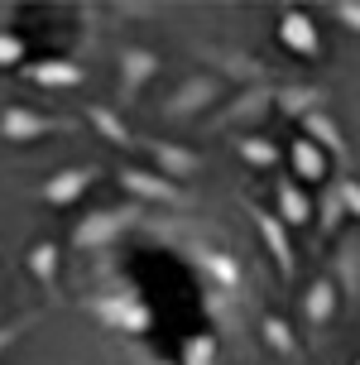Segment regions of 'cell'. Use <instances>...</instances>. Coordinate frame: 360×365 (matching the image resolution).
I'll use <instances>...</instances> for the list:
<instances>
[{"label":"cell","instance_id":"6da1fadb","mask_svg":"<svg viewBox=\"0 0 360 365\" xmlns=\"http://www.w3.org/2000/svg\"><path fill=\"white\" fill-rule=\"evenodd\" d=\"M82 312L96 327L120 331V336H149L154 331V308L140 298L135 284L125 279H101L91 293H82Z\"/></svg>","mask_w":360,"mask_h":365},{"label":"cell","instance_id":"7a4b0ae2","mask_svg":"<svg viewBox=\"0 0 360 365\" xmlns=\"http://www.w3.org/2000/svg\"><path fill=\"white\" fill-rule=\"evenodd\" d=\"M182 236V226H178ZM182 259L207 279V289H226V293H250V269L235 255L231 245H221L212 236H182Z\"/></svg>","mask_w":360,"mask_h":365},{"label":"cell","instance_id":"3957f363","mask_svg":"<svg viewBox=\"0 0 360 365\" xmlns=\"http://www.w3.org/2000/svg\"><path fill=\"white\" fill-rule=\"evenodd\" d=\"M140 226H149V217H144L140 202H110V207H96V212H87V217H77V226H72V250H82V255L106 250V245H115L120 236L140 231Z\"/></svg>","mask_w":360,"mask_h":365},{"label":"cell","instance_id":"277c9868","mask_svg":"<svg viewBox=\"0 0 360 365\" xmlns=\"http://www.w3.org/2000/svg\"><path fill=\"white\" fill-rule=\"evenodd\" d=\"M226 96V77L216 73H187L182 82H173V91L163 96V115L168 120H197V115H212Z\"/></svg>","mask_w":360,"mask_h":365},{"label":"cell","instance_id":"5b68a950","mask_svg":"<svg viewBox=\"0 0 360 365\" xmlns=\"http://www.w3.org/2000/svg\"><path fill=\"white\" fill-rule=\"evenodd\" d=\"M115 182H120V192L130 202H154V207H173V212H187L192 207V192L182 182H173L168 173H159V168L125 164V168H115Z\"/></svg>","mask_w":360,"mask_h":365},{"label":"cell","instance_id":"8992f818","mask_svg":"<svg viewBox=\"0 0 360 365\" xmlns=\"http://www.w3.org/2000/svg\"><path fill=\"white\" fill-rule=\"evenodd\" d=\"M72 130H77V120L48 115V110L24 106V101L0 106V140H10V145H34V140H48V135H72Z\"/></svg>","mask_w":360,"mask_h":365},{"label":"cell","instance_id":"52a82bcc","mask_svg":"<svg viewBox=\"0 0 360 365\" xmlns=\"http://www.w3.org/2000/svg\"><path fill=\"white\" fill-rule=\"evenodd\" d=\"M274 96H279V82H259V87H240L231 101H221L212 110L207 130H235V125H254L274 110Z\"/></svg>","mask_w":360,"mask_h":365},{"label":"cell","instance_id":"ba28073f","mask_svg":"<svg viewBox=\"0 0 360 365\" xmlns=\"http://www.w3.org/2000/svg\"><path fill=\"white\" fill-rule=\"evenodd\" d=\"M245 217H250V226H254V236H259V245L269 250L274 269L284 274V279H293V274H298V250H293V231H288L284 221L274 217L269 207H259V202H250V197H245Z\"/></svg>","mask_w":360,"mask_h":365},{"label":"cell","instance_id":"9c48e42d","mask_svg":"<svg viewBox=\"0 0 360 365\" xmlns=\"http://www.w3.org/2000/svg\"><path fill=\"white\" fill-rule=\"evenodd\" d=\"M207 63H212V73L216 77H226V82H245V87H259V82H279L274 77V68L264 63V58H254V53H245V48H231V43H202L197 48Z\"/></svg>","mask_w":360,"mask_h":365},{"label":"cell","instance_id":"30bf717a","mask_svg":"<svg viewBox=\"0 0 360 365\" xmlns=\"http://www.w3.org/2000/svg\"><path fill=\"white\" fill-rule=\"evenodd\" d=\"M91 182H101V164H63L38 182V202L43 207H72L77 197H87Z\"/></svg>","mask_w":360,"mask_h":365},{"label":"cell","instance_id":"8fae6325","mask_svg":"<svg viewBox=\"0 0 360 365\" xmlns=\"http://www.w3.org/2000/svg\"><path fill=\"white\" fill-rule=\"evenodd\" d=\"M274 38H279V48L293 58H307V63H317L326 53L322 43V29H317V19L307 15V10H284L279 24H274Z\"/></svg>","mask_w":360,"mask_h":365},{"label":"cell","instance_id":"7c38bea8","mask_svg":"<svg viewBox=\"0 0 360 365\" xmlns=\"http://www.w3.org/2000/svg\"><path fill=\"white\" fill-rule=\"evenodd\" d=\"M274 217L284 221L288 231H307V226H317V197L293 173H279L274 178Z\"/></svg>","mask_w":360,"mask_h":365},{"label":"cell","instance_id":"4fadbf2b","mask_svg":"<svg viewBox=\"0 0 360 365\" xmlns=\"http://www.w3.org/2000/svg\"><path fill=\"white\" fill-rule=\"evenodd\" d=\"M326 274L336 279L341 298L356 308L360 303V231H341L331 240V255H326Z\"/></svg>","mask_w":360,"mask_h":365},{"label":"cell","instance_id":"5bb4252c","mask_svg":"<svg viewBox=\"0 0 360 365\" xmlns=\"http://www.w3.org/2000/svg\"><path fill=\"white\" fill-rule=\"evenodd\" d=\"M245 303H250V293L202 289V308H207L212 331L221 336V341H240V331H245Z\"/></svg>","mask_w":360,"mask_h":365},{"label":"cell","instance_id":"9a60e30c","mask_svg":"<svg viewBox=\"0 0 360 365\" xmlns=\"http://www.w3.org/2000/svg\"><path fill=\"white\" fill-rule=\"evenodd\" d=\"M341 289H336V279L331 274H317L312 284L303 289V298H298V312H303V322L312 331H326L331 322H336V312H341Z\"/></svg>","mask_w":360,"mask_h":365},{"label":"cell","instance_id":"2e32d148","mask_svg":"<svg viewBox=\"0 0 360 365\" xmlns=\"http://www.w3.org/2000/svg\"><path fill=\"white\" fill-rule=\"evenodd\" d=\"M24 82H34L43 91H72L87 82V68L68 53H48V58H34V63H24Z\"/></svg>","mask_w":360,"mask_h":365},{"label":"cell","instance_id":"e0dca14e","mask_svg":"<svg viewBox=\"0 0 360 365\" xmlns=\"http://www.w3.org/2000/svg\"><path fill=\"white\" fill-rule=\"evenodd\" d=\"M115 68H120V101H135L154 77H159L163 58L154 48H144V43H125L120 58H115Z\"/></svg>","mask_w":360,"mask_h":365},{"label":"cell","instance_id":"ac0fdd59","mask_svg":"<svg viewBox=\"0 0 360 365\" xmlns=\"http://www.w3.org/2000/svg\"><path fill=\"white\" fill-rule=\"evenodd\" d=\"M144 154L154 159V168L159 173H168L173 182H192L202 173V154L192 145H178V140H144Z\"/></svg>","mask_w":360,"mask_h":365},{"label":"cell","instance_id":"d6986e66","mask_svg":"<svg viewBox=\"0 0 360 365\" xmlns=\"http://www.w3.org/2000/svg\"><path fill=\"white\" fill-rule=\"evenodd\" d=\"M326 101H331V91H326L322 82H279L274 110L303 125L307 115H317V110H326Z\"/></svg>","mask_w":360,"mask_h":365},{"label":"cell","instance_id":"ffe728a7","mask_svg":"<svg viewBox=\"0 0 360 365\" xmlns=\"http://www.w3.org/2000/svg\"><path fill=\"white\" fill-rule=\"evenodd\" d=\"M326 168H331V154L322 145H312L307 135L288 140V173L298 182H326Z\"/></svg>","mask_w":360,"mask_h":365},{"label":"cell","instance_id":"44dd1931","mask_svg":"<svg viewBox=\"0 0 360 365\" xmlns=\"http://www.w3.org/2000/svg\"><path fill=\"white\" fill-rule=\"evenodd\" d=\"M91 120V130L101 135V140H110L115 149H144V135H135V125H125V115L115 106H101V101H87V110H82Z\"/></svg>","mask_w":360,"mask_h":365},{"label":"cell","instance_id":"7402d4cb","mask_svg":"<svg viewBox=\"0 0 360 365\" xmlns=\"http://www.w3.org/2000/svg\"><path fill=\"white\" fill-rule=\"evenodd\" d=\"M307 135V140H312V145H322L326 154H331V164L341 168H351V140H346L341 135V125H336V120H331V115H326V110H317V115H307L303 125H298Z\"/></svg>","mask_w":360,"mask_h":365},{"label":"cell","instance_id":"603a6c76","mask_svg":"<svg viewBox=\"0 0 360 365\" xmlns=\"http://www.w3.org/2000/svg\"><path fill=\"white\" fill-rule=\"evenodd\" d=\"M58 264H63V250H58V240H48V236L34 240V245L24 250V269L43 284L48 298H58Z\"/></svg>","mask_w":360,"mask_h":365},{"label":"cell","instance_id":"cb8c5ba5","mask_svg":"<svg viewBox=\"0 0 360 365\" xmlns=\"http://www.w3.org/2000/svg\"><path fill=\"white\" fill-rule=\"evenodd\" d=\"M259 341H264L274 356H288V361L303 356V341H298V331L288 327L284 312H259Z\"/></svg>","mask_w":360,"mask_h":365},{"label":"cell","instance_id":"d4e9b609","mask_svg":"<svg viewBox=\"0 0 360 365\" xmlns=\"http://www.w3.org/2000/svg\"><path fill=\"white\" fill-rule=\"evenodd\" d=\"M231 145H235V154H240L250 168H279L284 164V149L274 145L269 135H250V130H245V135H235Z\"/></svg>","mask_w":360,"mask_h":365},{"label":"cell","instance_id":"484cf974","mask_svg":"<svg viewBox=\"0 0 360 365\" xmlns=\"http://www.w3.org/2000/svg\"><path fill=\"white\" fill-rule=\"evenodd\" d=\"M346 217H351V212H346L341 182L331 178V182H326V187H322V192H317V231H322V236H341Z\"/></svg>","mask_w":360,"mask_h":365},{"label":"cell","instance_id":"4316f807","mask_svg":"<svg viewBox=\"0 0 360 365\" xmlns=\"http://www.w3.org/2000/svg\"><path fill=\"white\" fill-rule=\"evenodd\" d=\"M178 365H221V336H216L212 327H207V331H192V336H182Z\"/></svg>","mask_w":360,"mask_h":365},{"label":"cell","instance_id":"83f0119b","mask_svg":"<svg viewBox=\"0 0 360 365\" xmlns=\"http://www.w3.org/2000/svg\"><path fill=\"white\" fill-rule=\"evenodd\" d=\"M24 34L19 29H0V68H19L24 63Z\"/></svg>","mask_w":360,"mask_h":365},{"label":"cell","instance_id":"f1b7e54d","mask_svg":"<svg viewBox=\"0 0 360 365\" xmlns=\"http://www.w3.org/2000/svg\"><path fill=\"white\" fill-rule=\"evenodd\" d=\"M326 15L336 19L341 29H351V34H360V0H331V5H326Z\"/></svg>","mask_w":360,"mask_h":365},{"label":"cell","instance_id":"f546056e","mask_svg":"<svg viewBox=\"0 0 360 365\" xmlns=\"http://www.w3.org/2000/svg\"><path fill=\"white\" fill-rule=\"evenodd\" d=\"M38 317H43V312H24L19 322H5V327H0V356L15 346V341H19V336H24L29 327H38Z\"/></svg>","mask_w":360,"mask_h":365},{"label":"cell","instance_id":"4dcf8cb0","mask_svg":"<svg viewBox=\"0 0 360 365\" xmlns=\"http://www.w3.org/2000/svg\"><path fill=\"white\" fill-rule=\"evenodd\" d=\"M336 182H341V197H346V212L360 221V178H351V173H336Z\"/></svg>","mask_w":360,"mask_h":365},{"label":"cell","instance_id":"1f68e13d","mask_svg":"<svg viewBox=\"0 0 360 365\" xmlns=\"http://www.w3.org/2000/svg\"><path fill=\"white\" fill-rule=\"evenodd\" d=\"M130 365H178V361H168V356H159L149 346H130Z\"/></svg>","mask_w":360,"mask_h":365},{"label":"cell","instance_id":"d6a6232c","mask_svg":"<svg viewBox=\"0 0 360 365\" xmlns=\"http://www.w3.org/2000/svg\"><path fill=\"white\" fill-rule=\"evenodd\" d=\"M351 365H360V356H356V361H351Z\"/></svg>","mask_w":360,"mask_h":365},{"label":"cell","instance_id":"836d02e7","mask_svg":"<svg viewBox=\"0 0 360 365\" xmlns=\"http://www.w3.org/2000/svg\"><path fill=\"white\" fill-rule=\"evenodd\" d=\"M0 327H5V322H0Z\"/></svg>","mask_w":360,"mask_h":365}]
</instances>
